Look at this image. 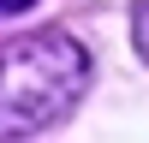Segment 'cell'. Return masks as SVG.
Instances as JSON below:
<instances>
[{
	"mask_svg": "<svg viewBox=\"0 0 149 143\" xmlns=\"http://www.w3.org/2000/svg\"><path fill=\"white\" fill-rule=\"evenodd\" d=\"M131 30H137V54L149 60V0H143V6H137V24H131Z\"/></svg>",
	"mask_w": 149,
	"mask_h": 143,
	"instance_id": "obj_2",
	"label": "cell"
},
{
	"mask_svg": "<svg viewBox=\"0 0 149 143\" xmlns=\"http://www.w3.org/2000/svg\"><path fill=\"white\" fill-rule=\"evenodd\" d=\"M90 83V54L66 30H36L0 48V143L48 131Z\"/></svg>",
	"mask_w": 149,
	"mask_h": 143,
	"instance_id": "obj_1",
	"label": "cell"
},
{
	"mask_svg": "<svg viewBox=\"0 0 149 143\" xmlns=\"http://www.w3.org/2000/svg\"><path fill=\"white\" fill-rule=\"evenodd\" d=\"M36 0H0V18H12V12H30Z\"/></svg>",
	"mask_w": 149,
	"mask_h": 143,
	"instance_id": "obj_3",
	"label": "cell"
}]
</instances>
